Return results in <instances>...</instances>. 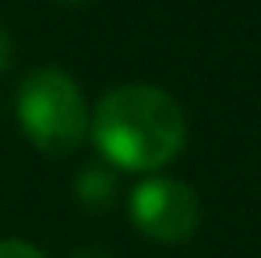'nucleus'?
<instances>
[{"label":"nucleus","mask_w":261,"mask_h":258,"mask_svg":"<svg viewBox=\"0 0 261 258\" xmlns=\"http://www.w3.org/2000/svg\"><path fill=\"white\" fill-rule=\"evenodd\" d=\"M74 195L85 209H106L117 198V173L110 170V163H88L74 180Z\"/></svg>","instance_id":"nucleus-4"},{"label":"nucleus","mask_w":261,"mask_h":258,"mask_svg":"<svg viewBox=\"0 0 261 258\" xmlns=\"http://www.w3.org/2000/svg\"><path fill=\"white\" fill-rule=\"evenodd\" d=\"M11 50H14V43H11V32L0 25V71H7V64H11Z\"/></svg>","instance_id":"nucleus-6"},{"label":"nucleus","mask_w":261,"mask_h":258,"mask_svg":"<svg viewBox=\"0 0 261 258\" xmlns=\"http://www.w3.org/2000/svg\"><path fill=\"white\" fill-rule=\"evenodd\" d=\"M60 4H74V7H82V4H95V0H60Z\"/></svg>","instance_id":"nucleus-8"},{"label":"nucleus","mask_w":261,"mask_h":258,"mask_svg":"<svg viewBox=\"0 0 261 258\" xmlns=\"http://www.w3.org/2000/svg\"><path fill=\"white\" fill-rule=\"evenodd\" d=\"M18 124L46 156H71L88 134V103L60 67H39L18 85Z\"/></svg>","instance_id":"nucleus-2"},{"label":"nucleus","mask_w":261,"mask_h":258,"mask_svg":"<svg viewBox=\"0 0 261 258\" xmlns=\"http://www.w3.org/2000/svg\"><path fill=\"white\" fill-rule=\"evenodd\" d=\"M71 258H110V255H106L102 248H78Z\"/></svg>","instance_id":"nucleus-7"},{"label":"nucleus","mask_w":261,"mask_h":258,"mask_svg":"<svg viewBox=\"0 0 261 258\" xmlns=\"http://www.w3.org/2000/svg\"><path fill=\"white\" fill-rule=\"evenodd\" d=\"M130 223L138 233H145L155 244H184L194 237L201 223V202L191 184L176 177H145L134 184L127 202Z\"/></svg>","instance_id":"nucleus-3"},{"label":"nucleus","mask_w":261,"mask_h":258,"mask_svg":"<svg viewBox=\"0 0 261 258\" xmlns=\"http://www.w3.org/2000/svg\"><path fill=\"white\" fill-rule=\"evenodd\" d=\"M88 131L102 163L130 173H155L173 163L187 142L184 110L170 92L155 85H117L110 88L92 117Z\"/></svg>","instance_id":"nucleus-1"},{"label":"nucleus","mask_w":261,"mask_h":258,"mask_svg":"<svg viewBox=\"0 0 261 258\" xmlns=\"http://www.w3.org/2000/svg\"><path fill=\"white\" fill-rule=\"evenodd\" d=\"M0 258H46L32 241H21V237H4L0 241Z\"/></svg>","instance_id":"nucleus-5"}]
</instances>
